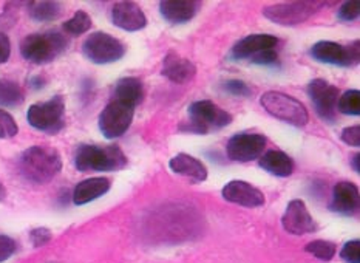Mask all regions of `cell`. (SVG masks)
I'll return each instance as SVG.
<instances>
[{"mask_svg":"<svg viewBox=\"0 0 360 263\" xmlns=\"http://www.w3.org/2000/svg\"><path fill=\"white\" fill-rule=\"evenodd\" d=\"M325 2L303 0V2H280L266 6L263 10L264 18L278 23L281 27H295L314 15Z\"/></svg>","mask_w":360,"mask_h":263,"instance_id":"6","label":"cell"},{"mask_svg":"<svg viewBox=\"0 0 360 263\" xmlns=\"http://www.w3.org/2000/svg\"><path fill=\"white\" fill-rule=\"evenodd\" d=\"M221 195L226 201L245 207H260L264 205V193L248 181L233 180L224 186Z\"/></svg>","mask_w":360,"mask_h":263,"instance_id":"14","label":"cell"},{"mask_svg":"<svg viewBox=\"0 0 360 263\" xmlns=\"http://www.w3.org/2000/svg\"><path fill=\"white\" fill-rule=\"evenodd\" d=\"M260 167L276 177H289L294 170V161L285 152L269 150L262 155Z\"/></svg>","mask_w":360,"mask_h":263,"instance_id":"23","label":"cell"},{"mask_svg":"<svg viewBox=\"0 0 360 263\" xmlns=\"http://www.w3.org/2000/svg\"><path fill=\"white\" fill-rule=\"evenodd\" d=\"M281 224H283L286 232L294 236L309 234V232H314L317 229V224L303 200L289 201L283 219H281Z\"/></svg>","mask_w":360,"mask_h":263,"instance_id":"13","label":"cell"},{"mask_svg":"<svg viewBox=\"0 0 360 263\" xmlns=\"http://www.w3.org/2000/svg\"><path fill=\"white\" fill-rule=\"evenodd\" d=\"M18 250V243L15 240L8 236H0V263L8 260Z\"/></svg>","mask_w":360,"mask_h":263,"instance_id":"34","label":"cell"},{"mask_svg":"<svg viewBox=\"0 0 360 263\" xmlns=\"http://www.w3.org/2000/svg\"><path fill=\"white\" fill-rule=\"evenodd\" d=\"M28 13L37 22H53L62 15L59 2H30Z\"/></svg>","mask_w":360,"mask_h":263,"instance_id":"24","label":"cell"},{"mask_svg":"<svg viewBox=\"0 0 360 263\" xmlns=\"http://www.w3.org/2000/svg\"><path fill=\"white\" fill-rule=\"evenodd\" d=\"M162 75L175 84H187L197 76V67L192 60L170 51L162 60Z\"/></svg>","mask_w":360,"mask_h":263,"instance_id":"17","label":"cell"},{"mask_svg":"<svg viewBox=\"0 0 360 263\" xmlns=\"http://www.w3.org/2000/svg\"><path fill=\"white\" fill-rule=\"evenodd\" d=\"M359 189L349 181H342L334 186L331 211L342 215H354L359 211Z\"/></svg>","mask_w":360,"mask_h":263,"instance_id":"18","label":"cell"},{"mask_svg":"<svg viewBox=\"0 0 360 263\" xmlns=\"http://www.w3.org/2000/svg\"><path fill=\"white\" fill-rule=\"evenodd\" d=\"M223 89L231 93V95L233 96H240V98H245V96H249L250 93H252V90H250L249 85L246 82L243 81H238V79H231L228 82H224Z\"/></svg>","mask_w":360,"mask_h":263,"instance_id":"31","label":"cell"},{"mask_svg":"<svg viewBox=\"0 0 360 263\" xmlns=\"http://www.w3.org/2000/svg\"><path fill=\"white\" fill-rule=\"evenodd\" d=\"M91 25H93V22H91L90 15L85 11L79 10L75 13L72 19H68L64 23V31L72 36H81L84 33H87V31L91 28Z\"/></svg>","mask_w":360,"mask_h":263,"instance_id":"26","label":"cell"},{"mask_svg":"<svg viewBox=\"0 0 360 263\" xmlns=\"http://www.w3.org/2000/svg\"><path fill=\"white\" fill-rule=\"evenodd\" d=\"M143 98H144L143 82H141L138 77H133V76H125L116 82L113 96H112V99L120 101V103L130 105L133 108L143 103Z\"/></svg>","mask_w":360,"mask_h":263,"instance_id":"22","label":"cell"},{"mask_svg":"<svg viewBox=\"0 0 360 263\" xmlns=\"http://www.w3.org/2000/svg\"><path fill=\"white\" fill-rule=\"evenodd\" d=\"M25 99L23 90L18 82L11 79H0V104L5 107L20 105Z\"/></svg>","mask_w":360,"mask_h":263,"instance_id":"25","label":"cell"},{"mask_svg":"<svg viewBox=\"0 0 360 263\" xmlns=\"http://www.w3.org/2000/svg\"><path fill=\"white\" fill-rule=\"evenodd\" d=\"M110 180L104 177H95L89 178V180H84L76 186L73 191V201L75 205L82 206L87 205L90 201L103 197L104 193L110 191Z\"/></svg>","mask_w":360,"mask_h":263,"instance_id":"21","label":"cell"},{"mask_svg":"<svg viewBox=\"0 0 360 263\" xmlns=\"http://www.w3.org/2000/svg\"><path fill=\"white\" fill-rule=\"evenodd\" d=\"M65 101L62 96H54L45 103L33 104L28 108L27 120L31 127L49 134H56L64 127Z\"/></svg>","mask_w":360,"mask_h":263,"instance_id":"7","label":"cell"},{"mask_svg":"<svg viewBox=\"0 0 360 263\" xmlns=\"http://www.w3.org/2000/svg\"><path fill=\"white\" fill-rule=\"evenodd\" d=\"M360 13V2L359 0H353V2H345L339 10V19L343 22L354 20Z\"/></svg>","mask_w":360,"mask_h":263,"instance_id":"32","label":"cell"},{"mask_svg":"<svg viewBox=\"0 0 360 263\" xmlns=\"http://www.w3.org/2000/svg\"><path fill=\"white\" fill-rule=\"evenodd\" d=\"M62 169V158L56 149L49 146H33L20 155L19 170L25 180L45 184Z\"/></svg>","mask_w":360,"mask_h":263,"instance_id":"1","label":"cell"},{"mask_svg":"<svg viewBox=\"0 0 360 263\" xmlns=\"http://www.w3.org/2000/svg\"><path fill=\"white\" fill-rule=\"evenodd\" d=\"M278 44L277 37L271 34H250L241 39L231 50V58L233 59H252L258 53L264 50L276 49Z\"/></svg>","mask_w":360,"mask_h":263,"instance_id":"16","label":"cell"},{"mask_svg":"<svg viewBox=\"0 0 360 263\" xmlns=\"http://www.w3.org/2000/svg\"><path fill=\"white\" fill-rule=\"evenodd\" d=\"M338 110L343 115L357 116L360 115V91L359 90H348L339 96Z\"/></svg>","mask_w":360,"mask_h":263,"instance_id":"28","label":"cell"},{"mask_svg":"<svg viewBox=\"0 0 360 263\" xmlns=\"http://www.w3.org/2000/svg\"><path fill=\"white\" fill-rule=\"evenodd\" d=\"M10 54H11V44H10V39L4 33V31H0V64H5V62L10 59Z\"/></svg>","mask_w":360,"mask_h":263,"instance_id":"37","label":"cell"},{"mask_svg":"<svg viewBox=\"0 0 360 263\" xmlns=\"http://www.w3.org/2000/svg\"><path fill=\"white\" fill-rule=\"evenodd\" d=\"M351 166H353L356 174H360V153L353 155V158H351Z\"/></svg>","mask_w":360,"mask_h":263,"instance_id":"38","label":"cell"},{"mask_svg":"<svg viewBox=\"0 0 360 263\" xmlns=\"http://www.w3.org/2000/svg\"><path fill=\"white\" fill-rule=\"evenodd\" d=\"M135 115V108L112 99L99 115V130L108 139H115L129 130Z\"/></svg>","mask_w":360,"mask_h":263,"instance_id":"10","label":"cell"},{"mask_svg":"<svg viewBox=\"0 0 360 263\" xmlns=\"http://www.w3.org/2000/svg\"><path fill=\"white\" fill-rule=\"evenodd\" d=\"M5 198H6V189H5L4 183L0 181V200H5Z\"/></svg>","mask_w":360,"mask_h":263,"instance_id":"39","label":"cell"},{"mask_svg":"<svg viewBox=\"0 0 360 263\" xmlns=\"http://www.w3.org/2000/svg\"><path fill=\"white\" fill-rule=\"evenodd\" d=\"M311 56L319 62L339 67H353L360 60V45L354 41L349 45H342L331 41H320L312 45Z\"/></svg>","mask_w":360,"mask_h":263,"instance_id":"9","label":"cell"},{"mask_svg":"<svg viewBox=\"0 0 360 263\" xmlns=\"http://www.w3.org/2000/svg\"><path fill=\"white\" fill-rule=\"evenodd\" d=\"M304 251L312 254L319 260L330 262L334 259L335 252H338V246L333 242H326V240H314V242L304 246Z\"/></svg>","mask_w":360,"mask_h":263,"instance_id":"27","label":"cell"},{"mask_svg":"<svg viewBox=\"0 0 360 263\" xmlns=\"http://www.w3.org/2000/svg\"><path fill=\"white\" fill-rule=\"evenodd\" d=\"M201 4L195 0H164L160 4V13L169 23H186L195 18Z\"/></svg>","mask_w":360,"mask_h":263,"instance_id":"19","label":"cell"},{"mask_svg":"<svg viewBox=\"0 0 360 263\" xmlns=\"http://www.w3.org/2000/svg\"><path fill=\"white\" fill-rule=\"evenodd\" d=\"M308 95L320 118L326 122H333L335 120V110H338V101L340 96L339 89L325 79H314L308 85Z\"/></svg>","mask_w":360,"mask_h":263,"instance_id":"11","label":"cell"},{"mask_svg":"<svg viewBox=\"0 0 360 263\" xmlns=\"http://www.w3.org/2000/svg\"><path fill=\"white\" fill-rule=\"evenodd\" d=\"M260 104L266 112L283 122L291 124L295 127L307 126L309 121V115L299 99L289 96L283 91H266L260 98Z\"/></svg>","mask_w":360,"mask_h":263,"instance_id":"4","label":"cell"},{"mask_svg":"<svg viewBox=\"0 0 360 263\" xmlns=\"http://www.w3.org/2000/svg\"><path fill=\"white\" fill-rule=\"evenodd\" d=\"M340 138L345 144L359 147L360 146V126H351V127L343 129Z\"/></svg>","mask_w":360,"mask_h":263,"instance_id":"35","label":"cell"},{"mask_svg":"<svg viewBox=\"0 0 360 263\" xmlns=\"http://www.w3.org/2000/svg\"><path fill=\"white\" fill-rule=\"evenodd\" d=\"M250 62H254V64L258 65H269L274 67L278 64V53L276 49H269V50H264L262 53H258L257 56H254L250 59Z\"/></svg>","mask_w":360,"mask_h":263,"instance_id":"33","label":"cell"},{"mask_svg":"<svg viewBox=\"0 0 360 263\" xmlns=\"http://www.w3.org/2000/svg\"><path fill=\"white\" fill-rule=\"evenodd\" d=\"M340 257L347 263H360V242L359 240H351L342 248Z\"/></svg>","mask_w":360,"mask_h":263,"instance_id":"30","label":"cell"},{"mask_svg":"<svg viewBox=\"0 0 360 263\" xmlns=\"http://www.w3.org/2000/svg\"><path fill=\"white\" fill-rule=\"evenodd\" d=\"M82 53L93 64H113L124 56L125 46L120 39L98 31V33H93L85 39L82 44Z\"/></svg>","mask_w":360,"mask_h":263,"instance_id":"8","label":"cell"},{"mask_svg":"<svg viewBox=\"0 0 360 263\" xmlns=\"http://www.w3.org/2000/svg\"><path fill=\"white\" fill-rule=\"evenodd\" d=\"M30 240L34 246H44L51 240V231L46 228H36L30 232Z\"/></svg>","mask_w":360,"mask_h":263,"instance_id":"36","label":"cell"},{"mask_svg":"<svg viewBox=\"0 0 360 263\" xmlns=\"http://www.w3.org/2000/svg\"><path fill=\"white\" fill-rule=\"evenodd\" d=\"M68 41L64 34L58 31L50 33H36L27 36L20 42V54L23 59L33 64L42 65L56 59L67 49Z\"/></svg>","mask_w":360,"mask_h":263,"instance_id":"3","label":"cell"},{"mask_svg":"<svg viewBox=\"0 0 360 263\" xmlns=\"http://www.w3.org/2000/svg\"><path fill=\"white\" fill-rule=\"evenodd\" d=\"M170 169L175 174L189 178L193 183H202L207 178V167L200 160L187 153H178L169 162Z\"/></svg>","mask_w":360,"mask_h":263,"instance_id":"20","label":"cell"},{"mask_svg":"<svg viewBox=\"0 0 360 263\" xmlns=\"http://www.w3.org/2000/svg\"><path fill=\"white\" fill-rule=\"evenodd\" d=\"M189 121L183 130L192 132V134L205 135L210 130H218L232 122V115L218 107L212 101H195L189 105Z\"/></svg>","mask_w":360,"mask_h":263,"instance_id":"5","label":"cell"},{"mask_svg":"<svg viewBox=\"0 0 360 263\" xmlns=\"http://www.w3.org/2000/svg\"><path fill=\"white\" fill-rule=\"evenodd\" d=\"M112 20L125 31H139L147 25V18L135 2H118L112 8Z\"/></svg>","mask_w":360,"mask_h":263,"instance_id":"15","label":"cell"},{"mask_svg":"<svg viewBox=\"0 0 360 263\" xmlns=\"http://www.w3.org/2000/svg\"><path fill=\"white\" fill-rule=\"evenodd\" d=\"M266 147V136L260 134H243L233 135L228 146H226V152L232 161L237 162H249L262 157Z\"/></svg>","mask_w":360,"mask_h":263,"instance_id":"12","label":"cell"},{"mask_svg":"<svg viewBox=\"0 0 360 263\" xmlns=\"http://www.w3.org/2000/svg\"><path fill=\"white\" fill-rule=\"evenodd\" d=\"M127 157L118 146L84 144L76 150L75 166L81 172H113L127 166Z\"/></svg>","mask_w":360,"mask_h":263,"instance_id":"2","label":"cell"},{"mask_svg":"<svg viewBox=\"0 0 360 263\" xmlns=\"http://www.w3.org/2000/svg\"><path fill=\"white\" fill-rule=\"evenodd\" d=\"M18 132H19V127L15 120L6 110H2V108H0V139L14 138L18 135Z\"/></svg>","mask_w":360,"mask_h":263,"instance_id":"29","label":"cell"}]
</instances>
